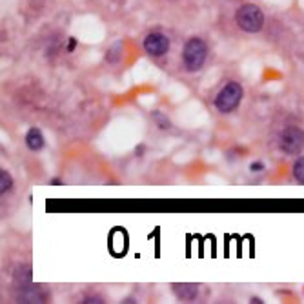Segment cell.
Here are the masks:
<instances>
[{
	"label": "cell",
	"mask_w": 304,
	"mask_h": 304,
	"mask_svg": "<svg viewBox=\"0 0 304 304\" xmlns=\"http://www.w3.org/2000/svg\"><path fill=\"white\" fill-rule=\"evenodd\" d=\"M242 101V88L238 82H228L219 95L215 97V107L221 111V113H230L235 107L240 104Z\"/></svg>",
	"instance_id": "cell-1"
},
{
	"label": "cell",
	"mask_w": 304,
	"mask_h": 304,
	"mask_svg": "<svg viewBox=\"0 0 304 304\" xmlns=\"http://www.w3.org/2000/svg\"><path fill=\"white\" fill-rule=\"evenodd\" d=\"M206 55H208V48L201 38H190L186 42L184 46V53H182V59H184V66L190 69V71H197L201 69V66L206 60Z\"/></svg>",
	"instance_id": "cell-2"
},
{
	"label": "cell",
	"mask_w": 304,
	"mask_h": 304,
	"mask_svg": "<svg viewBox=\"0 0 304 304\" xmlns=\"http://www.w3.org/2000/svg\"><path fill=\"white\" fill-rule=\"evenodd\" d=\"M235 20H237L240 30L248 31V33H257V31H261V28L264 24V15L257 6L246 4V6H242L237 11Z\"/></svg>",
	"instance_id": "cell-3"
},
{
	"label": "cell",
	"mask_w": 304,
	"mask_h": 304,
	"mask_svg": "<svg viewBox=\"0 0 304 304\" xmlns=\"http://www.w3.org/2000/svg\"><path fill=\"white\" fill-rule=\"evenodd\" d=\"M279 148L288 155H297L304 148V132L299 128H286L279 135Z\"/></svg>",
	"instance_id": "cell-4"
},
{
	"label": "cell",
	"mask_w": 304,
	"mask_h": 304,
	"mask_svg": "<svg viewBox=\"0 0 304 304\" xmlns=\"http://www.w3.org/2000/svg\"><path fill=\"white\" fill-rule=\"evenodd\" d=\"M144 49L146 53L153 55V57H162L169 49V40L162 33H151L144 38Z\"/></svg>",
	"instance_id": "cell-5"
},
{
	"label": "cell",
	"mask_w": 304,
	"mask_h": 304,
	"mask_svg": "<svg viewBox=\"0 0 304 304\" xmlns=\"http://www.w3.org/2000/svg\"><path fill=\"white\" fill-rule=\"evenodd\" d=\"M26 144H28V148L33 149V151H38V149L44 148V137H42L40 130H36V128H31L28 135H26Z\"/></svg>",
	"instance_id": "cell-6"
},
{
	"label": "cell",
	"mask_w": 304,
	"mask_h": 304,
	"mask_svg": "<svg viewBox=\"0 0 304 304\" xmlns=\"http://www.w3.org/2000/svg\"><path fill=\"white\" fill-rule=\"evenodd\" d=\"M173 292H175L177 297L184 299V301H193L197 297V286L195 284H175Z\"/></svg>",
	"instance_id": "cell-7"
},
{
	"label": "cell",
	"mask_w": 304,
	"mask_h": 304,
	"mask_svg": "<svg viewBox=\"0 0 304 304\" xmlns=\"http://www.w3.org/2000/svg\"><path fill=\"white\" fill-rule=\"evenodd\" d=\"M293 177H295L301 184H304V157L297 159L295 164H293Z\"/></svg>",
	"instance_id": "cell-8"
},
{
	"label": "cell",
	"mask_w": 304,
	"mask_h": 304,
	"mask_svg": "<svg viewBox=\"0 0 304 304\" xmlns=\"http://www.w3.org/2000/svg\"><path fill=\"white\" fill-rule=\"evenodd\" d=\"M11 184H13V180H11V177H9V173H7L6 169H2V171H0V193L4 195L6 191H9Z\"/></svg>",
	"instance_id": "cell-9"
},
{
	"label": "cell",
	"mask_w": 304,
	"mask_h": 304,
	"mask_svg": "<svg viewBox=\"0 0 304 304\" xmlns=\"http://www.w3.org/2000/svg\"><path fill=\"white\" fill-rule=\"evenodd\" d=\"M153 117H155L157 120H161V122H159V124H161V126H159V128H162V130H166V128H169V122H168L166 117H162L161 113H155V115H153Z\"/></svg>",
	"instance_id": "cell-10"
},
{
	"label": "cell",
	"mask_w": 304,
	"mask_h": 304,
	"mask_svg": "<svg viewBox=\"0 0 304 304\" xmlns=\"http://www.w3.org/2000/svg\"><path fill=\"white\" fill-rule=\"evenodd\" d=\"M263 168H264L263 162H253V164H251V166H250V169H251V171H261Z\"/></svg>",
	"instance_id": "cell-11"
},
{
	"label": "cell",
	"mask_w": 304,
	"mask_h": 304,
	"mask_svg": "<svg viewBox=\"0 0 304 304\" xmlns=\"http://www.w3.org/2000/svg\"><path fill=\"white\" fill-rule=\"evenodd\" d=\"M73 48H75V38H71V40H69V46H68V49H69V51H71Z\"/></svg>",
	"instance_id": "cell-12"
}]
</instances>
